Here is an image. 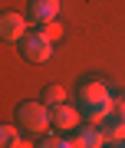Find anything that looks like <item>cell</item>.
I'll return each mask as SVG.
<instances>
[{"label":"cell","instance_id":"cell-14","mask_svg":"<svg viewBox=\"0 0 125 148\" xmlns=\"http://www.w3.org/2000/svg\"><path fill=\"white\" fill-rule=\"evenodd\" d=\"M115 106V119H125V99H112Z\"/></svg>","mask_w":125,"mask_h":148},{"label":"cell","instance_id":"cell-5","mask_svg":"<svg viewBox=\"0 0 125 148\" xmlns=\"http://www.w3.org/2000/svg\"><path fill=\"white\" fill-rule=\"evenodd\" d=\"M112 119H115V106H112V99L102 102V106H86V122H89V125L105 128Z\"/></svg>","mask_w":125,"mask_h":148},{"label":"cell","instance_id":"cell-12","mask_svg":"<svg viewBox=\"0 0 125 148\" xmlns=\"http://www.w3.org/2000/svg\"><path fill=\"white\" fill-rule=\"evenodd\" d=\"M40 148H76V142H66V138H56V135H49L46 142H43Z\"/></svg>","mask_w":125,"mask_h":148},{"label":"cell","instance_id":"cell-11","mask_svg":"<svg viewBox=\"0 0 125 148\" xmlns=\"http://www.w3.org/2000/svg\"><path fill=\"white\" fill-rule=\"evenodd\" d=\"M16 142H20V138H16V128L13 125H3V128H0V148H13Z\"/></svg>","mask_w":125,"mask_h":148},{"label":"cell","instance_id":"cell-3","mask_svg":"<svg viewBox=\"0 0 125 148\" xmlns=\"http://www.w3.org/2000/svg\"><path fill=\"white\" fill-rule=\"evenodd\" d=\"M112 99V92H109V86H105L102 79H89L79 86V102L82 106H102V102H109Z\"/></svg>","mask_w":125,"mask_h":148},{"label":"cell","instance_id":"cell-16","mask_svg":"<svg viewBox=\"0 0 125 148\" xmlns=\"http://www.w3.org/2000/svg\"><path fill=\"white\" fill-rule=\"evenodd\" d=\"M109 148H125V142H115V145H109Z\"/></svg>","mask_w":125,"mask_h":148},{"label":"cell","instance_id":"cell-6","mask_svg":"<svg viewBox=\"0 0 125 148\" xmlns=\"http://www.w3.org/2000/svg\"><path fill=\"white\" fill-rule=\"evenodd\" d=\"M73 142H76V148H105L109 138H105V128L89 125V128H82V132H76Z\"/></svg>","mask_w":125,"mask_h":148},{"label":"cell","instance_id":"cell-1","mask_svg":"<svg viewBox=\"0 0 125 148\" xmlns=\"http://www.w3.org/2000/svg\"><path fill=\"white\" fill-rule=\"evenodd\" d=\"M16 122H20L23 132H30V135H43V132L53 125V112H49L46 102H26V106L16 109Z\"/></svg>","mask_w":125,"mask_h":148},{"label":"cell","instance_id":"cell-8","mask_svg":"<svg viewBox=\"0 0 125 148\" xmlns=\"http://www.w3.org/2000/svg\"><path fill=\"white\" fill-rule=\"evenodd\" d=\"M53 125L56 128H76L79 125V112L73 106H56L53 109Z\"/></svg>","mask_w":125,"mask_h":148},{"label":"cell","instance_id":"cell-2","mask_svg":"<svg viewBox=\"0 0 125 148\" xmlns=\"http://www.w3.org/2000/svg\"><path fill=\"white\" fill-rule=\"evenodd\" d=\"M23 56L30 59V63H49L53 59V40L46 36V33H26L23 40Z\"/></svg>","mask_w":125,"mask_h":148},{"label":"cell","instance_id":"cell-13","mask_svg":"<svg viewBox=\"0 0 125 148\" xmlns=\"http://www.w3.org/2000/svg\"><path fill=\"white\" fill-rule=\"evenodd\" d=\"M43 33H46L49 40H59V36H62V23H56V20H49V23H43Z\"/></svg>","mask_w":125,"mask_h":148},{"label":"cell","instance_id":"cell-9","mask_svg":"<svg viewBox=\"0 0 125 148\" xmlns=\"http://www.w3.org/2000/svg\"><path fill=\"white\" fill-rule=\"evenodd\" d=\"M105 138H109V145L125 142V119H112L109 125H105Z\"/></svg>","mask_w":125,"mask_h":148},{"label":"cell","instance_id":"cell-15","mask_svg":"<svg viewBox=\"0 0 125 148\" xmlns=\"http://www.w3.org/2000/svg\"><path fill=\"white\" fill-rule=\"evenodd\" d=\"M13 148H33V145H30V142H16Z\"/></svg>","mask_w":125,"mask_h":148},{"label":"cell","instance_id":"cell-4","mask_svg":"<svg viewBox=\"0 0 125 148\" xmlns=\"http://www.w3.org/2000/svg\"><path fill=\"white\" fill-rule=\"evenodd\" d=\"M0 36L7 43H23L26 40V20L20 13H3V20H0Z\"/></svg>","mask_w":125,"mask_h":148},{"label":"cell","instance_id":"cell-10","mask_svg":"<svg viewBox=\"0 0 125 148\" xmlns=\"http://www.w3.org/2000/svg\"><path fill=\"white\" fill-rule=\"evenodd\" d=\"M43 102H46L49 109L66 106V89H62V86H49V89H46V95H43Z\"/></svg>","mask_w":125,"mask_h":148},{"label":"cell","instance_id":"cell-7","mask_svg":"<svg viewBox=\"0 0 125 148\" xmlns=\"http://www.w3.org/2000/svg\"><path fill=\"white\" fill-rule=\"evenodd\" d=\"M56 13H59V0H33V3H30V16L36 23L56 20Z\"/></svg>","mask_w":125,"mask_h":148}]
</instances>
